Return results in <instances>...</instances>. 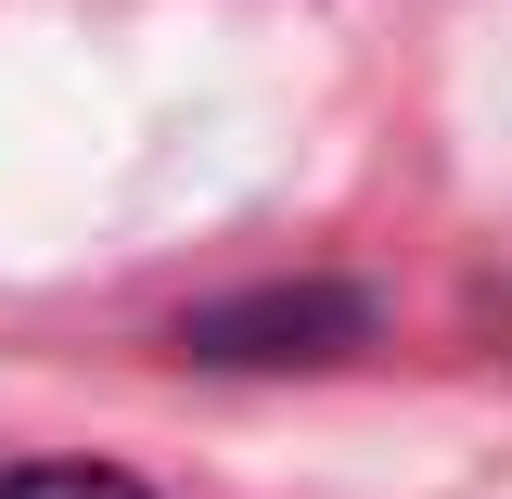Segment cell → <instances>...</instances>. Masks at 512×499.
<instances>
[{
	"instance_id": "obj_2",
	"label": "cell",
	"mask_w": 512,
	"mask_h": 499,
	"mask_svg": "<svg viewBox=\"0 0 512 499\" xmlns=\"http://www.w3.org/2000/svg\"><path fill=\"white\" fill-rule=\"evenodd\" d=\"M0 499H154V487L116 461H26V474H0Z\"/></svg>"
},
{
	"instance_id": "obj_1",
	"label": "cell",
	"mask_w": 512,
	"mask_h": 499,
	"mask_svg": "<svg viewBox=\"0 0 512 499\" xmlns=\"http://www.w3.org/2000/svg\"><path fill=\"white\" fill-rule=\"evenodd\" d=\"M346 346H372L359 282H256V295H218L180 320V359H205V372H320Z\"/></svg>"
}]
</instances>
